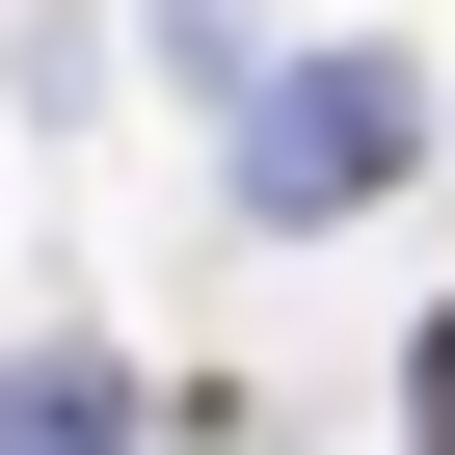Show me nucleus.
I'll list each match as a JSON object with an SVG mask.
<instances>
[{
  "mask_svg": "<svg viewBox=\"0 0 455 455\" xmlns=\"http://www.w3.org/2000/svg\"><path fill=\"white\" fill-rule=\"evenodd\" d=\"M402 134H428V81H402V54H322V81H268L242 214H375V188H402Z\"/></svg>",
  "mask_w": 455,
  "mask_h": 455,
  "instance_id": "nucleus-1",
  "label": "nucleus"
},
{
  "mask_svg": "<svg viewBox=\"0 0 455 455\" xmlns=\"http://www.w3.org/2000/svg\"><path fill=\"white\" fill-rule=\"evenodd\" d=\"M402 455H455V295H428V348H402Z\"/></svg>",
  "mask_w": 455,
  "mask_h": 455,
  "instance_id": "nucleus-3",
  "label": "nucleus"
},
{
  "mask_svg": "<svg viewBox=\"0 0 455 455\" xmlns=\"http://www.w3.org/2000/svg\"><path fill=\"white\" fill-rule=\"evenodd\" d=\"M108 428H134V402H108L81 348H28V375H0V455H108Z\"/></svg>",
  "mask_w": 455,
  "mask_h": 455,
  "instance_id": "nucleus-2",
  "label": "nucleus"
}]
</instances>
